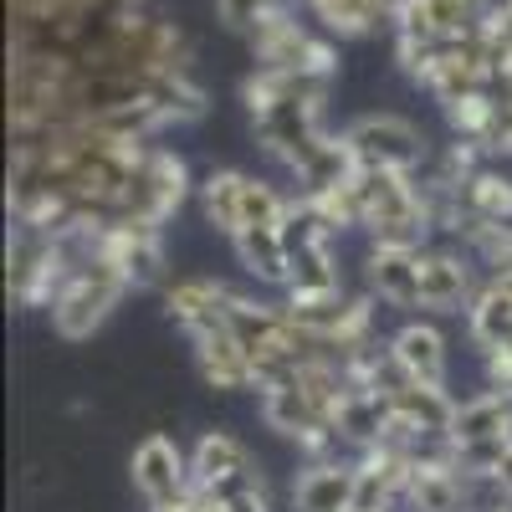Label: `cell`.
<instances>
[{
  "mask_svg": "<svg viewBox=\"0 0 512 512\" xmlns=\"http://www.w3.org/2000/svg\"><path fill=\"white\" fill-rule=\"evenodd\" d=\"M333 77H308V72H262L256 67L241 82V103L251 113V134L267 154L292 164L308 144H318L323 128V98Z\"/></svg>",
  "mask_w": 512,
  "mask_h": 512,
  "instance_id": "cell-1",
  "label": "cell"
},
{
  "mask_svg": "<svg viewBox=\"0 0 512 512\" xmlns=\"http://www.w3.org/2000/svg\"><path fill=\"white\" fill-rule=\"evenodd\" d=\"M359 221L379 246H420L425 231H431V216H425V195L415 175H400V169H359Z\"/></svg>",
  "mask_w": 512,
  "mask_h": 512,
  "instance_id": "cell-2",
  "label": "cell"
},
{
  "mask_svg": "<svg viewBox=\"0 0 512 512\" xmlns=\"http://www.w3.org/2000/svg\"><path fill=\"white\" fill-rule=\"evenodd\" d=\"M338 231L344 226H338L318 200H308V195L292 200L287 221H282L287 267H292L287 292H333V287H344V277H338V256H333Z\"/></svg>",
  "mask_w": 512,
  "mask_h": 512,
  "instance_id": "cell-3",
  "label": "cell"
},
{
  "mask_svg": "<svg viewBox=\"0 0 512 512\" xmlns=\"http://www.w3.org/2000/svg\"><path fill=\"white\" fill-rule=\"evenodd\" d=\"M123 292H128V277L98 251L93 262H82L72 272V282L57 292V303L47 308L52 313V328L67 338V344H82V338H93L108 323V313L118 308Z\"/></svg>",
  "mask_w": 512,
  "mask_h": 512,
  "instance_id": "cell-4",
  "label": "cell"
},
{
  "mask_svg": "<svg viewBox=\"0 0 512 512\" xmlns=\"http://www.w3.org/2000/svg\"><path fill=\"white\" fill-rule=\"evenodd\" d=\"M267 477H262V466H256V456L231 436V431H205L190 451V492L210 507H226L246 492H262Z\"/></svg>",
  "mask_w": 512,
  "mask_h": 512,
  "instance_id": "cell-5",
  "label": "cell"
},
{
  "mask_svg": "<svg viewBox=\"0 0 512 512\" xmlns=\"http://www.w3.org/2000/svg\"><path fill=\"white\" fill-rule=\"evenodd\" d=\"M185 200H190V164L175 149H149L123 190L118 221H144V226L164 231V221H175V210Z\"/></svg>",
  "mask_w": 512,
  "mask_h": 512,
  "instance_id": "cell-6",
  "label": "cell"
},
{
  "mask_svg": "<svg viewBox=\"0 0 512 512\" xmlns=\"http://www.w3.org/2000/svg\"><path fill=\"white\" fill-rule=\"evenodd\" d=\"M251 57L262 72H308V77L338 72V52L323 36H313L292 11H282V16H272L251 31Z\"/></svg>",
  "mask_w": 512,
  "mask_h": 512,
  "instance_id": "cell-7",
  "label": "cell"
},
{
  "mask_svg": "<svg viewBox=\"0 0 512 512\" xmlns=\"http://www.w3.org/2000/svg\"><path fill=\"white\" fill-rule=\"evenodd\" d=\"M344 139H349L359 169H400V175H420V164L431 159L425 134L400 113H364L359 123L344 128Z\"/></svg>",
  "mask_w": 512,
  "mask_h": 512,
  "instance_id": "cell-8",
  "label": "cell"
},
{
  "mask_svg": "<svg viewBox=\"0 0 512 512\" xmlns=\"http://www.w3.org/2000/svg\"><path fill=\"white\" fill-rule=\"evenodd\" d=\"M477 297L472 277V251H446V246H420V308L425 313H461Z\"/></svg>",
  "mask_w": 512,
  "mask_h": 512,
  "instance_id": "cell-9",
  "label": "cell"
},
{
  "mask_svg": "<svg viewBox=\"0 0 512 512\" xmlns=\"http://www.w3.org/2000/svg\"><path fill=\"white\" fill-rule=\"evenodd\" d=\"M231 287L226 282H210V277H180V282H169L164 292V313L175 328L190 333V344L205 333H221L231 328Z\"/></svg>",
  "mask_w": 512,
  "mask_h": 512,
  "instance_id": "cell-10",
  "label": "cell"
},
{
  "mask_svg": "<svg viewBox=\"0 0 512 512\" xmlns=\"http://www.w3.org/2000/svg\"><path fill=\"white\" fill-rule=\"evenodd\" d=\"M103 256L128 277V287H159L164 282V231L144 221H108Z\"/></svg>",
  "mask_w": 512,
  "mask_h": 512,
  "instance_id": "cell-11",
  "label": "cell"
},
{
  "mask_svg": "<svg viewBox=\"0 0 512 512\" xmlns=\"http://www.w3.org/2000/svg\"><path fill=\"white\" fill-rule=\"evenodd\" d=\"M128 472H134V487L144 492L149 507H164V502H175V497L190 492V456L169 436H144L134 446Z\"/></svg>",
  "mask_w": 512,
  "mask_h": 512,
  "instance_id": "cell-12",
  "label": "cell"
},
{
  "mask_svg": "<svg viewBox=\"0 0 512 512\" xmlns=\"http://www.w3.org/2000/svg\"><path fill=\"white\" fill-rule=\"evenodd\" d=\"M492 21V0H405L395 31L400 36H472Z\"/></svg>",
  "mask_w": 512,
  "mask_h": 512,
  "instance_id": "cell-13",
  "label": "cell"
},
{
  "mask_svg": "<svg viewBox=\"0 0 512 512\" xmlns=\"http://www.w3.org/2000/svg\"><path fill=\"white\" fill-rule=\"evenodd\" d=\"M292 180H297V190H303L308 200H318V195H333V190H344V185H354L359 180V159H354V149H349V139L344 134H323L318 144H308L303 154H297L292 164Z\"/></svg>",
  "mask_w": 512,
  "mask_h": 512,
  "instance_id": "cell-14",
  "label": "cell"
},
{
  "mask_svg": "<svg viewBox=\"0 0 512 512\" xmlns=\"http://www.w3.org/2000/svg\"><path fill=\"white\" fill-rule=\"evenodd\" d=\"M390 410H395L390 436H451L456 420V400L446 395V384H415V379L390 395Z\"/></svg>",
  "mask_w": 512,
  "mask_h": 512,
  "instance_id": "cell-15",
  "label": "cell"
},
{
  "mask_svg": "<svg viewBox=\"0 0 512 512\" xmlns=\"http://www.w3.org/2000/svg\"><path fill=\"white\" fill-rule=\"evenodd\" d=\"M333 431H338V441H344V446H359V456L374 451V446H384V441H390V431H395L390 395L359 390V384H354V390L344 395V405L333 410Z\"/></svg>",
  "mask_w": 512,
  "mask_h": 512,
  "instance_id": "cell-16",
  "label": "cell"
},
{
  "mask_svg": "<svg viewBox=\"0 0 512 512\" xmlns=\"http://www.w3.org/2000/svg\"><path fill=\"white\" fill-rule=\"evenodd\" d=\"M369 292L395 308H420V246H369Z\"/></svg>",
  "mask_w": 512,
  "mask_h": 512,
  "instance_id": "cell-17",
  "label": "cell"
},
{
  "mask_svg": "<svg viewBox=\"0 0 512 512\" xmlns=\"http://www.w3.org/2000/svg\"><path fill=\"white\" fill-rule=\"evenodd\" d=\"M359 487V461H313L292 487L297 512H354Z\"/></svg>",
  "mask_w": 512,
  "mask_h": 512,
  "instance_id": "cell-18",
  "label": "cell"
},
{
  "mask_svg": "<svg viewBox=\"0 0 512 512\" xmlns=\"http://www.w3.org/2000/svg\"><path fill=\"white\" fill-rule=\"evenodd\" d=\"M461 216H456V236L477 231V226H512V180L502 169L482 164L472 180L461 185Z\"/></svg>",
  "mask_w": 512,
  "mask_h": 512,
  "instance_id": "cell-19",
  "label": "cell"
},
{
  "mask_svg": "<svg viewBox=\"0 0 512 512\" xmlns=\"http://www.w3.org/2000/svg\"><path fill=\"white\" fill-rule=\"evenodd\" d=\"M466 333L482 354H497L512 344V277H487L466 308Z\"/></svg>",
  "mask_w": 512,
  "mask_h": 512,
  "instance_id": "cell-20",
  "label": "cell"
},
{
  "mask_svg": "<svg viewBox=\"0 0 512 512\" xmlns=\"http://www.w3.org/2000/svg\"><path fill=\"white\" fill-rule=\"evenodd\" d=\"M195 364H200V379L210 384V390H256V364L236 344L231 328L195 338Z\"/></svg>",
  "mask_w": 512,
  "mask_h": 512,
  "instance_id": "cell-21",
  "label": "cell"
},
{
  "mask_svg": "<svg viewBox=\"0 0 512 512\" xmlns=\"http://www.w3.org/2000/svg\"><path fill=\"white\" fill-rule=\"evenodd\" d=\"M390 354L415 384H446V333L436 323H405L390 338Z\"/></svg>",
  "mask_w": 512,
  "mask_h": 512,
  "instance_id": "cell-22",
  "label": "cell"
},
{
  "mask_svg": "<svg viewBox=\"0 0 512 512\" xmlns=\"http://www.w3.org/2000/svg\"><path fill=\"white\" fill-rule=\"evenodd\" d=\"M405 512H472V482H466L461 466H431V472H410Z\"/></svg>",
  "mask_w": 512,
  "mask_h": 512,
  "instance_id": "cell-23",
  "label": "cell"
},
{
  "mask_svg": "<svg viewBox=\"0 0 512 512\" xmlns=\"http://www.w3.org/2000/svg\"><path fill=\"white\" fill-rule=\"evenodd\" d=\"M451 441L456 446H472V441H512V395H472L456 405L451 420Z\"/></svg>",
  "mask_w": 512,
  "mask_h": 512,
  "instance_id": "cell-24",
  "label": "cell"
},
{
  "mask_svg": "<svg viewBox=\"0 0 512 512\" xmlns=\"http://www.w3.org/2000/svg\"><path fill=\"white\" fill-rule=\"evenodd\" d=\"M246 180L241 169H210L200 180V216L216 226L221 236H241V221H246Z\"/></svg>",
  "mask_w": 512,
  "mask_h": 512,
  "instance_id": "cell-25",
  "label": "cell"
},
{
  "mask_svg": "<svg viewBox=\"0 0 512 512\" xmlns=\"http://www.w3.org/2000/svg\"><path fill=\"white\" fill-rule=\"evenodd\" d=\"M405 0H308V11L333 31V36H369L384 21L400 16Z\"/></svg>",
  "mask_w": 512,
  "mask_h": 512,
  "instance_id": "cell-26",
  "label": "cell"
},
{
  "mask_svg": "<svg viewBox=\"0 0 512 512\" xmlns=\"http://www.w3.org/2000/svg\"><path fill=\"white\" fill-rule=\"evenodd\" d=\"M231 246H236L241 267H246V272H251L256 282H272V287H287V282H292L282 226H251V231H241V236H236Z\"/></svg>",
  "mask_w": 512,
  "mask_h": 512,
  "instance_id": "cell-27",
  "label": "cell"
},
{
  "mask_svg": "<svg viewBox=\"0 0 512 512\" xmlns=\"http://www.w3.org/2000/svg\"><path fill=\"white\" fill-rule=\"evenodd\" d=\"M492 118H497V93H482V98H466V103L446 108L451 134L461 144H477V149H487V139H492Z\"/></svg>",
  "mask_w": 512,
  "mask_h": 512,
  "instance_id": "cell-28",
  "label": "cell"
},
{
  "mask_svg": "<svg viewBox=\"0 0 512 512\" xmlns=\"http://www.w3.org/2000/svg\"><path fill=\"white\" fill-rule=\"evenodd\" d=\"M292 6V0H216V16L231 26V31H256L262 21H272V16H282Z\"/></svg>",
  "mask_w": 512,
  "mask_h": 512,
  "instance_id": "cell-29",
  "label": "cell"
},
{
  "mask_svg": "<svg viewBox=\"0 0 512 512\" xmlns=\"http://www.w3.org/2000/svg\"><path fill=\"white\" fill-rule=\"evenodd\" d=\"M482 359H487V384L497 395H512V344L497 354H482Z\"/></svg>",
  "mask_w": 512,
  "mask_h": 512,
  "instance_id": "cell-30",
  "label": "cell"
},
{
  "mask_svg": "<svg viewBox=\"0 0 512 512\" xmlns=\"http://www.w3.org/2000/svg\"><path fill=\"white\" fill-rule=\"evenodd\" d=\"M221 512H277V507H272V497H267V487H262V492H246V497L226 502Z\"/></svg>",
  "mask_w": 512,
  "mask_h": 512,
  "instance_id": "cell-31",
  "label": "cell"
},
{
  "mask_svg": "<svg viewBox=\"0 0 512 512\" xmlns=\"http://www.w3.org/2000/svg\"><path fill=\"white\" fill-rule=\"evenodd\" d=\"M487 272H492V277H512V231L502 236V246H497L492 262H487Z\"/></svg>",
  "mask_w": 512,
  "mask_h": 512,
  "instance_id": "cell-32",
  "label": "cell"
},
{
  "mask_svg": "<svg viewBox=\"0 0 512 512\" xmlns=\"http://www.w3.org/2000/svg\"><path fill=\"white\" fill-rule=\"evenodd\" d=\"M149 512H216L210 502H200L195 492H185V497H175V502H164V507H149Z\"/></svg>",
  "mask_w": 512,
  "mask_h": 512,
  "instance_id": "cell-33",
  "label": "cell"
},
{
  "mask_svg": "<svg viewBox=\"0 0 512 512\" xmlns=\"http://www.w3.org/2000/svg\"><path fill=\"white\" fill-rule=\"evenodd\" d=\"M492 482L507 492V502H512V446H507V456H502V466H497V472H492Z\"/></svg>",
  "mask_w": 512,
  "mask_h": 512,
  "instance_id": "cell-34",
  "label": "cell"
},
{
  "mask_svg": "<svg viewBox=\"0 0 512 512\" xmlns=\"http://www.w3.org/2000/svg\"><path fill=\"white\" fill-rule=\"evenodd\" d=\"M502 88L512 93V41H507V62H502Z\"/></svg>",
  "mask_w": 512,
  "mask_h": 512,
  "instance_id": "cell-35",
  "label": "cell"
},
{
  "mask_svg": "<svg viewBox=\"0 0 512 512\" xmlns=\"http://www.w3.org/2000/svg\"><path fill=\"white\" fill-rule=\"evenodd\" d=\"M497 512H512V507H497Z\"/></svg>",
  "mask_w": 512,
  "mask_h": 512,
  "instance_id": "cell-36",
  "label": "cell"
}]
</instances>
